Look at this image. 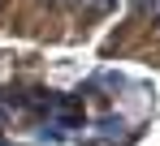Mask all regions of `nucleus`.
<instances>
[{"label":"nucleus","mask_w":160,"mask_h":146,"mask_svg":"<svg viewBox=\"0 0 160 146\" xmlns=\"http://www.w3.org/2000/svg\"><path fill=\"white\" fill-rule=\"evenodd\" d=\"M39 4H48V9H61V4H65V0H39Z\"/></svg>","instance_id":"20e7f679"},{"label":"nucleus","mask_w":160,"mask_h":146,"mask_svg":"<svg viewBox=\"0 0 160 146\" xmlns=\"http://www.w3.org/2000/svg\"><path fill=\"white\" fill-rule=\"evenodd\" d=\"M65 4H74L82 17H108V13H112L121 0H65Z\"/></svg>","instance_id":"f257e3e1"},{"label":"nucleus","mask_w":160,"mask_h":146,"mask_svg":"<svg viewBox=\"0 0 160 146\" xmlns=\"http://www.w3.org/2000/svg\"><path fill=\"white\" fill-rule=\"evenodd\" d=\"M130 4H134V13H143V17H147V13L156 9V0H130Z\"/></svg>","instance_id":"f03ea898"},{"label":"nucleus","mask_w":160,"mask_h":146,"mask_svg":"<svg viewBox=\"0 0 160 146\" xmlns=\"http://www.w3.org/2000/svg\"><path fill=\"white\" fill-rule=\"evenodd\" d=\"M147 17H152V22L160 26V0H156V9H152V13H147Z\"/></svg>","instance_id":"7ed1b4c3"}]
</instances>
